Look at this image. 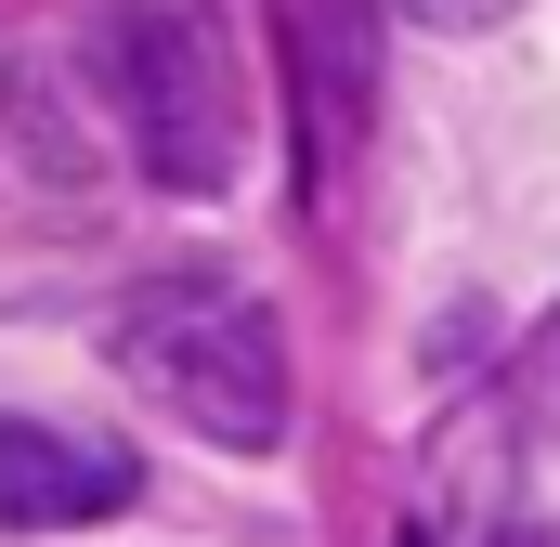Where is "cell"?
Segmentation results:
<instances>
[{"instance_id": "cell-2", "label": "cell", "mask_w": 560, "mask_h": 547, "mask_svg": "<svg viewBox=\"0 0 560 547\" xmlns=\"http://www.w3.org/2000/svg\"><path fill=\"white\" fill-rule=\"evenodd\" d=\"M92 79H105V105L131 131L143 183H170V196H222L235 183V79H222V53H209L196 13L118 0L105 39H92Z\"/></svg>"}, {"instance_id": "cell-4", "label": "cell", "mask_w": 560, "mask_h": 547, "mask_svg": "<svg viewBox=\"0 0 560 547\" xmlns=\"http://www.w3.org/2000/svg\"><path fill=\"white\" fill-rule=\"evenodd\" d=\"M418 26H495V13H522V0H405Z\"/></svg>"}, {"instance_id": "cell-6", "label": "cell", "mask_w": 560, "mask_h": 547, "mask_svg": "<svg viewBox=\"0 0 560 547\" xmlns=\"http://www.w3.org/2000/svg\"><path fill=\"white\" fill-rule=\"evenodd\" d=\"M495 547H560V522H535V535H495Z\"/></svg>"}, {"instance_id": "cell-3", "label": "cell", "mask_w": 560, "mask_h": 547, "mask_svg": "<svg viewBox=\"0 0 560 547\" xmlns=\"http://www.w3.org/2000/svg\"><path fill=\"white\" fill-rule=\"evenodd\" d=\"M143 496V456L105 430H52V417H0V522L13 535H66V522H118Z\"/></svg>"}, {"instance_id": "cell-1", "label": "cell", "mask_w": 560, "mask_h": 547, "mask_svg": "<svg viewBox=\"0 0 560 547\" xmlns=\"http://www.w3.org/2000/svg\"><path fill=\"white\" fill-rule=\"evenodd\" d=\"M118 379H131L156 417L235 443V456L287 443V339H275V313H261L235 274H156V287H131V313H118Z\"/></svg>"}, {"instance_id": "cell-5", "label": "cell", "mask_w": 560, "mask_h": 547, "mask_svg": "<svg viewBox=\"0 0 560 547\" xmlns=\"http://www.w3.org/2000/svg\"><path fill=\"white\" fill-rule=\"evenodd\" d=\"M535 430H560V339L535 352Z\"/></svg>"}]
</instances>
